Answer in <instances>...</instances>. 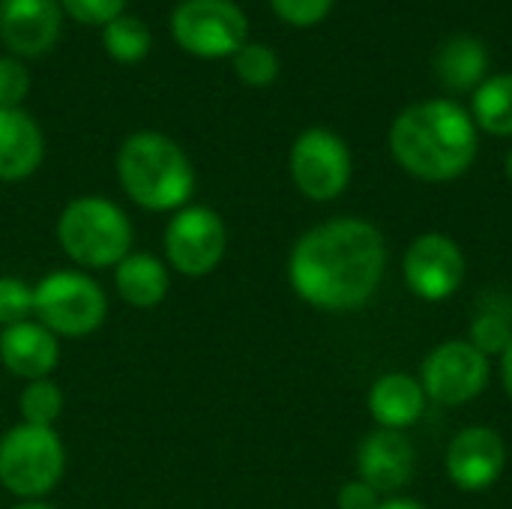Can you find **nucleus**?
<instances>
[{"label":"nucleus","mask_w":512,"mask_h":509,"mask_svg":"<svg viewBox=\"0 0 512 509\" xmlns=\"http://www.w3.org/2000/svg\"><path fill=\"white\" fill-rule=\"evenodd\" d=\"M117 183L132 204L150 213H177L195 192V168L186 150L156 129L123 138L114 159Z\"/></svg>","instance_id":"obj_3"},{"label":"nucleus","mask_w":512,"mask_h":509,"mask_svg":"<svg viewBox=\"0 0 512 509\" xmlns=\"http://www.w3.org/2000/svg\"><path fill=\"white\" fill-rule=\"evenodd\" d=\"M171 39L192 57H234L249 42V18L234 0H180L171 12Z\"/></svg>","instance_id":"obj_7"},{"label":"nucleus","mask_w":512,"mask_h":509,"mask_svg":"<svg viewBox=\"0 0 512 509\" xmlns=\"http://www.w3.org/2000/svg\"><path fill=\"white\" fill-rule=\"evenodd\" d=\"M507 465V444L489 426L462 429L447 447V474L462 492L492 489Z\"/></svg>","instance_id":"obj_13"},{"label":"nucleus","mask_w":512,"mask_h":509,"mask_svg":"<svg viewBox=\"0 0 512 509\" xmlns=\"http://www.w3.org/2000/svg\"><path fill=\"white\" fill-rule=\"evenodd\" d=\"M402 273H405L411 294H417L426 303H441V300H450L462 288L468 261H465L462 246L453 237L432 231V234H420L408 246Z\"/></svg>","instance_id":"obj_11"},{"label":"nucleus","mask_w":512,"mask_h":509,"mask_svg":"<svg viewBox=\"0 0 512 509\" xmlns=\"http://www.w3.org/2000/svg\"><path fill=\"white\" fill-rule=\"evenodd\" d=\"M486 66H489L486 45L468 33L450 36L435 54V75L453 93L477 90L486 81Z\"/></svg>","instance_id":"obj_19"},{"label":"nucleus","mask_w":512,"mask_h":509,"mask_svg":"<svg viewBox=\"0 0 512 509\" xmlns=\"http://www.w3.org/2000/svg\"><path fill=\"white\" fill-rule=\"evenodd\" d=\"M339 509H378L381 507V498L372 486H366L363 480H351L339 489V498H336Z\"/></svg>","instance_id":"obj_29"},{"label":"nucleus","mask_w":512,"mask_h":509,"mask_svg":"<svg viewBox=\"0 0 512 509\" xmlns=\"http://www.w3.org/2000/svg\"><path fill=\"white\" fill-rule=\"evenodd\" d=\"M489 384V357L465 339L438 345L420 369V387L426 399L444 408L474 402Z\"/></svg>","instance_id":"obj_10"},{"label":"nucleus","mask_w":512,"mask_h":509,"mask_svg":"<svg viewBox=\"0 0 512 509\" xmlns=\"http://www.w3.org/2000/svg\"><path fill=\"white\" fill-rule=\"evenodd\" d=\"M18 414H21V423H27V426L54 429V423L63 414V390L51 378L24 384V390L18 396Z\"/></svg>","instance_id":"obj_22"},{"label":"nucleus","mask_w":512,"mask_h":509,"mask_svg":"<svg viewBox=\"0 0 512 509\" xmlns=\"http://www.w3.org/2000/svg\"><path fill=\"white\" fill-rule=\"evenodd\" d=\"M66 474V447L54 429L18 423L0 438V486L18 501H45Z\"/></svg>","instance_id":"obj_5"},{"label":"nucleus","mask_w":512,"mask_h":509,"mask_svg":"<svg viewBox=\"0 0 512 509\" xmlns=\"http://www.w3.org/2000/svg\"><path fill=\"white\" fill-rule=\"evenodd\" d=\"M387 270L384 234L354 216L309 228L291 249L288 279L300 300L324 312L366 306Z\"/></svg>","instance_id":"obj_1"},{"label":"nucleus","mask_w":512,"mask_h":509,"mask_svg":"<svg viewBox=\"0 0 512 509\" xmlns=\"http://www.w3.org/2000/svg\"><path fill=\"white\" fill-rule=\"evenodd\" d=\"M477 123L453 99H426L405 108L390 129L393 159L417 180L447 183L477 159Z\"/></svg>","instance_id":"obj_2"},{"label":"nucleus","mask_w":512,"mask_h":509,"mask_svg":"<svg viewBox=\"0 0 512 509\" xmlns=\"http://www.w3.org/2000/svg\"><path fill=\"white\" fill-rule=\"evenodd\" d=\"M378 509H426L420 501H414V498H390V501H381V507Z\"/></svg>","instance_id":"obj_31"},{"label":"nucleus","mask_w":512,"mask_h":509,"mask_svg":"<svg viewBox=\"0 0 512 509\" xmlns=\"http://www.w3.org/2000/svg\"><path fill=\"white\" fill-rule=\"evenodd\" d=\"M501 381H504L507 396L512 399V339L510 345H507V351L501 354Z\"/></svg>","instance_id":"obj_30"},{"label":"nucleus","mask_w":512,"mask_h":509,"mask_svg":"<svg viewBox=\"0 0 512 509\" xmlns=\"http://www.w3.org/2000/svg\"><path fill=\"white\" fill-rule=\"evenodd\" d=\"M231 69L234 75L246 84V87H267L279 78L282 60L279 54L264 45V42H246L234 57H231Z\"/></svg>","instance_id":"obj_23"},{"label":"nucleus","mask_w":512,"mask_h":509,"mask_svg":"<svg viewBox=\"0 0 512 509\" xmlns=\"http://www.w3.org/2000/svg\"><path fill=\"white\" fill-rule=\"evenodd\" d=\"M33 318L57 339H84L108 318L102 285L81 270H54L33 285Z\"/></svg>","instance_id":"obj_6"},{"label":"nucleus","mask_w":512,"mask_h":509,"mask_svg":"<svg viewBox=\"0 0 512 509\" xmlns=\"http://www.w3.org/2000/svg\"><path fill=\"white\" fill-rule=\"evenodd\" d=\"M507 177H510V180H512V150H510V153H507Z\"/></svg>","instance_id":"obj_33"},{"label":"nucleus","mask_w":512,"mask_h":509,"mask_svg":"<svg viewBox=\"0 0 512 509\" xmlns=\"http://www.w3.org/2000/svg\"><path fill=\"white\" fill-rule=\"evenodd\" d=\"M33 318V285L18 276H0V327Z\"/></svg>","instance_id":"obj_24"},{"label":"nucleus","mask_w":512,"mask_h":509,"mask_svg":"<svg viewBox=\"0 0 512 509\" xmlns=\"http://www.w3.org/2000/svg\"><path fill=\"white\" fill-rule=\"evenodd\" d=\"M417 468V450L408 441V435L393 429H378L366 435L357 453V471L366 486H372L378 495L399 492L414 480Z\"/></svg>","instance_id":"obj_14"},{"label":"nucleus","mask_w":512,"mask_h":509,"mask_svg":"<svg viewBox=\"0 0 512 509\" xmlns=\"http://www.w3.org/2000/svg\"><path fill=\"white\" fill-rule=\"evenodd\" d=\"M126 3L129 0H60L63 15L87 27H105L108 21L126 12Z\"/></svg>","instance_id":"obj_27"},{"label":"nucleus","mask_w":512,"mask_h":509,"mask_svg":"<svg viewBox=\"0 0 512 509\" xmlns=\"http://www.w3.org/2000/svg\"><path fill=\"white\" fill-rule=\"evenodd\" d=\"M12 509H57V507H51L48 501H21V504H15Z\"/></svg>","instance_id":"obj_32"},{"label":"nucleus","mask_w":512,"mask_h":509,"mask_svg":"<svg viewBox=\"0 0 512 509\" xmlns=\"http://www.w3.org/2000/svg\"><path fill=\"white\" fill-rule=\"evenodd\" d=\"M45 135L24 108H0V183H18L39 171Z\"/></svg>","instance_id":"obj_16"},{"label":"nucleus","mask_w":512,"mask_h":509,"mask_svg":"<svg viewBox=\"0 0 512 509\" xmlns=\"http://www.w3.org/2000/svg\"><path fill=\"white\" fill-rule=\"evenodd\" d=\"M102 48L114 63L132 66V63H141L150 54L153 33L141 18L123 12V15H117L114 21H108L102 27Z\"/></svg>","instance_id":"obj_21"},{"label":"nucleus","mask_w":512,"mask_h":509,"mask_svg":"<svg viewBox=\"0 0 512 509\" xmlns=\"http://www.w3.org/2000/svg\"><path fill=\"white\" fill-rule=\"evenodd\" d=\"M291 180L309 201H336L351 183V150L324 126H312L297 135L288 156Z\"/></svg>","instance_id":"obj_9"},{"label":"nucleus","mask_w":512,"mask_h":509,"mask_svg":"<svg viewBox=\"0 0 512 509\" xmlns=\"http://www.w3.org/2000/svg\"><path fill=\"white\" fill-rule=\"evenodd\" d=\"M132 219L120 204L102 195H78L57 216V243L63 255L84 270L117 267L132 252Z\"/></svg>","instance_id":"obj_4"},{"label":"nucleus","mask_w":512,"mask_h":509,"mask_svg":"<svg viewBox=\"0 0 512 509\" xmlns=\"http://www.w3.org/2000/svg\"><path fill=\"white\" fill-rule=\"evenodd\" d=\"M333 3L336 0H270L273 12L291 27H315V24H321L330 15Z\"/></svg>","instance_id":"obj_28"},{"label":"nucleus","mask_w":512,"mask_h":509,"mask_svg":"<svg viewBox=\"0 0 512 509\" xmlns=\"http://www.w3.org/2000/svg\"><path fill=\"white\" fill-rule=\"evenodd\" d=\"M114 288L120 300H126L135 309H153L159 306L171 291V273L168 264L150 252H129L114 267Z\"/></svg>","instance_id":"obj_18"},{"label":"nucleus","mask_w":512,"mask_h":509,"mask_svg":"<svg viewBox=\"0 0 512 509\" xmlns=\"http://www.w3.org/2000/svg\"><path fill=\"white\" fill-rule=\"evenodd\" d=\"M369 414L381 429L402 432L426 414V393L420 381L405 372L384 375L369 390Z\"/></svg>","instance_id":"obj_17"},{"label":"nucleus","mask_w":512,"mask_h":509,"mask_svg":"<svg viewBox=\"0 0 512 509\" xmlns=\"http://www.w3.org/2000/svg\"><path fill=\"white\" fill-rule=\"evenodd\" d=\"M63 30L60 0H0V42L12 57L48 54Z\"/></svg>","instance_id":"obj_12"},{"label":"nucleus","mask_w":512,"mask_h":509,"mask_svg":"<svg viewBox=\"0 0 512 509\" xmlns=\"http://www.w3.org/2000/svg\"><path fill=\"white\" fill-rule=\"evenodd\" d=\"M30 93V72L21 57L0 54V108H21Z\"/></svg>","instance_id":"obj_25"},{"label":"nucleus","mask_w":512,"mask_h":509,"mask_svg":"<svg viewBox=\"0 0 512 509\" xmlns=\"http://www.w3.org/2000/svg\"><path fill=\"white\" fill-rule=\"evenodd\" d=\"M165 264L189 279L210 276L228 249V228L222 216L204 204L180 207L165 225Z\"/></svg>","instance_id":"obj_8"},{"label":"nucleus","mask_w":512,"mask_h":509,"mask_svg":"<svg viewBox=\"0 0 512 509\" xmlns=\"http://www.w3.org/2000/svg\"><path fill=\"white\" fill-rule=\"evenodd\" d=\"M512 339V327L510 321L504 315H495V312H486L474 321L471 327V345L477 351H483L486 357L489 354H504L507 345Z\"/></svg>","instance_id":"obj_26"},{"label":"nucleus","mask_w":512,"mask_h":509,"mask_svg":"<svg viewBox=\"0 0 512 509\" xmlns=\"http://www.w3.org/2000/svg\"><path fill=\"white\" fill-rule=\"evenodd\" d=\"M0 363L21 381H42L60 363V339L36 318L12 324L0 333Z\"/></svg>","instance_id":"obj_15"},{"label":"nucleus","mask_w":512,"mask_h":509,"mask_svg":"<svg viewBox=\"0 0 512 509\" xmlns=\"http://www.w3.org/2000/svg\"><path fill=\"white\" fill-rule=\"evenodd\" d=\"M471 117L474 123L498 138L512 135V75H492L486 78L471 99Z\"/></svg>","instance_id":"obj_20"}]
</instances>
